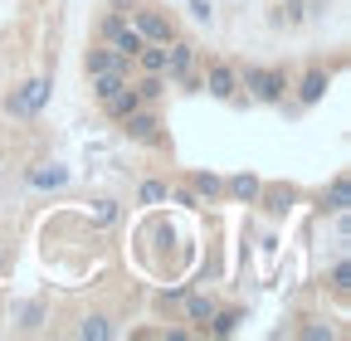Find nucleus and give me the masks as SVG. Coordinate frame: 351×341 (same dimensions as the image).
I'll use <instances>...</instances> for the list:
<instances>
[{
  "label": "nucleus",
  "mask_w": 351,
  "mask_h": 341,
  "mask_svg": "<svg viewBox=\"0 0 351 341\" xmlns=\"http://www.w3.org/2000/svg\"><path fill=\"white\" fill-rule=\"evenodd\" d=\"M132 108H142V98H137V93H132V83H127V88H122V93H112V98L103 103V112H108L112 122H122V117H127Z\"/></svg>",
  "instance_id": "f3484780"
},
{
  "label": "nucleus",
  "mask_w": 351,
  "mask_h": 341,
  "mask_svg": "<svg viewBox=\"0 0 351 341\" xmlns=\"http://www.w3.org/2000/svg\"><path fill=\"white\" fill-rule=\"evenodd\" d=\"M225 195H230L234 205H258V195H263V181L254 176V170H239V176H230V181H225Z\"/></svg>",
  "instance_id": "9b49d317"
},
{
  "label": "nucleus",
  "mask_w": 351,
  "mask_h": 341,
  "mask_svg": "<svg viewBox=\"0 0 351 341\" xmlns=\"http://www.w3.org/2000/svg\"><path fill=\"white\" fill-rule=\"evenodd\" d=\"M332 288H337V292H341V297H346V292H351V264H346V253H341V259H337V264H332Z\"/></svg>",
  "instance_id": "393cba45"
},
{
  "label": "nucleus",
  "mask_w": 351,
  "mask_h": 341,
  "mask_svg": "<svg viewBox=\"0 0 351 341\" xmlns=\"http://www.w3.org/2000/svg\"><path fill=\"white\" fill-rule=\"evenodd\" d=\"M117 215H122L117 200H93V210H88V220H93L98 229H112V225H117Z\"/></svg>",
  "instance_id": "aec40b11"
},
{
  "label": "nucleus",
  "mask_w": 351,
  "mask_h": 341,
  "mask_svg": "<svg viewBox=\"0 0 351 341\" xmlns=\"http://www.w3.org/2000/svg\"><path fill=\"white\" fill-rule=\"evenodd\" d=\"M186 10H191V20H195V25H210V20H215V5H210V0H191Z\"/></svg>",
  "instance_id": "a878e982"
},
{
  "label": "nucleus",
  "mask_w": 351,
  "mask_h": 341,
  "mask_svg": "<svg viewBox=\"0 0 351 341\" xmlns=\"http://www.w3.org/2000/svg\"><path fill=\"white\" fill-rule=\"evenodd\" d=\"M239 322H244V312H239V307H215V317L205 322V331H210V336H234V331H239Z\"/></svg>",
  "instance_id": "4468645a"
},
{
  "label": "nucleus",
  "mask_w": 351,
  "mask_h": 341,
  "mask_svg": "<svg viewBox=\"0 0 351 341\" xmlns=\"http://www.w3.org/2000/svg\"><path fill=\"white\" fill-rule=\"evenodd\" d=\"M293 200H298V190L283 186V190H274V205H269V210H274V215H288V205H293Z\"/></svg>",
  "instance_id": "bb28decb"
},
{
  "label": "nucleus",
  "mask_w": 351,
  "mask_h": 341,
  "mask_svg": "<svg viewBox=\"0 0 351 341\" xmlns=\"http://www.w3.org/2000/svg\"><path fill=\"white\" fill-rule=\"evenodd\" d=\"M322 210H332V215L337 210H351V176L346 170H337V176L322 186Z\"/></svg>",
  "instance_id": "ddd939ff"
},
{
  "label": "nucleus",
  "mask_w": 351,
  "mask_h": 341,
  "mask_svg": "<svg viewBox=\"0 0 351 341\" xmlns=\"http://www.w3.org/2000/svg\"><path fill=\"white\" fill-rule=\"evenodd\" d=\"M83 68H88V78H93V73H112V68L132 78V59H122L112 45H93V49L83 54Z\"/></svg>",
  "instance_id": "6e6552de"
},
{
  "label": "nucleus",
  "mask_w": 351,
  "mask_h": 341,
  "mask_svg": "<svg viewBox=\"0 0 351 341\" xmlns=\"http://www.w3.org/2000/svg\"><path fill=\"white\" fill-rule=\"evenodd\" d=\"M132 25H137V34L147 39V45H171V39H176V20H171L166 10L147 5V0L132 10Z\"/></svg>",
  "instance_id": "39448f33"
},
{
  "label": "nucleus",
  "mask_w": 351,
  "mask_h": 341,
  "mask_svg": "<svg viewBox=\"0 0 351 341\" xmlns=\"http://www.w3.org/2000/svg\"><path fill=\"white\" fill-rule=\"evenodd\" d=\"M108 45H112V49H117V54H122V59H137V49H142V45H147V39H142V34H137V25H127V29H117V34H112V39H108Z\"/></svg>",
  "instance_id": "a211bd4d"
},
{
  "label": "nucleus",
  "mask_w": 351,
  "mask_h": 341,
  "mask_svg": "<svg viewBox=\"0 0 351 341\" xmlns=\"http://www.w3.org/2000/svg\"><path fill=\"white\" fill-rule=\"evenodd\" d=\"M171 200H176V205H200V195H195V190H171Z\"/></svg>",
  "instance_id": "cd10ccee"
},
{
  "label": "nucleus",
  "mask_w": 351,
  "mask_h": 341,
  "mask_svg": "<svg viewBox=\"0 0 351 341\" xmlns=\"http://www.w3.org/2000/svg\"><path fill=\"white\" fill-rule=\"evenodd\" d=\"M269 20H274V25H298V20H302V0H278Z\"/></svg>",
  "instance_id": "5701e85b"
},
{
  "label": "nucleus",
  "mask_w": 351,
  "mask_h": 341,
  "mask_svg": "<svg viewBox=\"0 0 351 341\" xmlns=\"http://www.w3.org/2000/svg\"><path fill=\"white\" fill-rule=\"evenodd\" d=\"M78 336H83V341H108V336H112V322H108L103 312H93V317H83Z\"/></svg>",
  "instance_id": "6ab92c4d"
},
{
  "label": "nucleus",
  "mask_w": 351,
  "mask_h": 341,
  "mask_svg": "<svg viewBox=\"0 0 351 341\" xmlns=\"http://www.w3.org/2000/svg\"><path fill=\"white\" fill-rule=\"evenodd\" d=\"M166 88H171V83H166L161 73H137V78H132V93H137L142 103H156Z\"/></svg>",
  "instance_id": "2eb2a0df"
},
{
  "label": "nucleus",
  "mask_w": 351,
  "mask_h": 341,
  "mask_svg": "<svg viewBox=\"0 0 351 341\" xmlns=\"http://www.w3.org/2000/svg\"><path fill=\"white\" fill-rule=\"evenodd\" d=\"M239 88L249 93V103H263V108H278L283 98H288V73L283 68H263V64H249V68H239Z\"/></svg>",
  "instance_id": "f257e3e1"
},
{
  "label": "nucleus",
  "mask_w": 351,
  "mask_h": 341,
  "mask_svg": "<svg viewBox=\"0 0 351 341\" xmlns=\"http://www.w3.org/2000/svg\"><path fill=\"white\" fill-rule=\"evenodd\" d=\"M127 83H132V78H127V73H117V68H112V73H93V98H98V103H108L112 93H122V88H127Z\"/></svg>",
  "instance_id": "dca6fc26"
},
{
  "label": "nucleus",
  "mask_w": 351,
  "mask_h": 341,
  "mask_svg": "<svg viewBox=\"0 0 351 341\" xmlns=\"http://www.w3.org/2000/svg\"><path fill=\"white\" fill-rule=\"evenodd\" d=\"M10 317H15V331H39L44 317H49V303L44 297H25V303L10 307Z\"/></svg>",
  "instance_id": "9d476101"
},
{
  "label": "nucleus",
  "mask_w": 351,
  "mask_h": 341,
  "mask_svg": "<svg viewBox=\"0 0 351 341\" xmlns=\"http://www.w3.org/2000/svg\"><path fill=\"white\" fill-rule=\"evenodd\" d=\"M195 45L191 39L176 34L171 45H166V83H176V88H200V78H195Z\"/></svg>",
  "instance_id": "7ed1b4c3"
},
{
  "label": "nucleus",
  "mask_w": 351,
  "mask_h": 341,
  "mask_svg": "<svg viewBox=\"0 0 351 341\" xmlns=\"http://www.w3.org/2000/svg\"><path fill=\"white\" fill-rule=\"evenodd\" d=\"M122 132L132 137V142H142V147H166V132H161V117L152 112V103H142V108H132L122 122Z\"/></svg>",
  "instance_id": "20e7f679"
},
{
  "label": "nucleus",
  "mask_w": 351,
  "mask_h": 341,
  "mask_svg": "<svg viewBox=\"0 0 351 341\" xmlns=\"http://www.w3.org/2000/svg\"><path fill=\"white\" fill-rule=\"evenodd\" d=\"M327 88H332V73L327 68H307L298 78V108H317L327 98Z\"/></svg>",
  "instance_id": "1a4fd4ad"
},
{
  "label": "nucleus",
  "mask_w": 351,
  "mask_h": 341,
  "mask_svg": "<svg viewBox=\"0 0 351 341\" xmlns=\"http://www.w3.org/2000/svg\"><path fill=\"white\" fill-rule=\"evenodd\" d=\"M181 303H186V322H191V331H205V322H210V317H215V307H219L210 292H186Z\"/></svg>",
  "instance_id": "f8f14e48"
},
{
  "label": "nucleus",
  "mask_w": 351,
  "mask_h": 341,
  "mask_svg": "<svg viewBox=\"0 0 351 341\" xmlns=\"http://www.w3.org/2000/svg\"><path fill=\"white\" fill-rule=\"evenodd\" d=\"M0 186H5V176H0Z\"/></svg>",
  "instance_id": "c756f323"
},
{
  "label": "nucleus",
  "mask_w": 351,
  "mask_h": 341,
  "mask_svg": "<svg viewBox=\"0 0 351 341\" xmlns=\"http://www.w3.org/2000/svg\"><path fill=\"white\" fill-rule=\"evenodd\" d=\"M195 195L200 200H219V195H225V181H219L215 170H195Z\"/></svg>",
  "instance_id": "412c9836"
},
{
  "label": "nucleus",
  "mask_w": 351,
  "mask_h": 341,
  "mask_svg": "<svg viewBox=\"0 0 351 341\" xmlns=\"http://www.w3.org/2000/svg\"><path fill=\"white\" fill-rule=\"evenodd\" d=\"M298 336L302 341H337V327L332 322H307V327H298Z\"/></svg>",
  "instance_id": "b1692460"
},
{
  "label": "nucleus",
  "mask_w": 351,
  "mask_h": 341,
  "mask_svg": "<svg viewBox=\"0 0 351 341\" xmlns=\"http://www.w3.org/2000/svg\"><path fill=\"white\" fill-rule=\"evenodd\" d=\"M5 268H10V259H5V249H0V273H5Z\"/></svg>",
  "instance_id": "c85d7f7f"
},
{
  "label": "nucleus",
  "mask_w": 351,
  "mask_h": 341,
  "mask_svg": "<svg viewBox=\"0 0 351 341\" xmlns=\"http://www.w3.org/2000/svg\"><path fill=\"white\" fill-rule=\"evenodd\" d=\"M166 200H171V186H166V181H142L137 205H166Z\"/></svg>",
  "instance_id": "4be33fe9"
},
{
  "label": "nucleus",
  "mask_w": 351,
  "mask_h": 341,
  "mask_svg": "<svg viewBox=\"0 0 351 341\" xmlns=\"http://www.w3.org/2000/svg\"><path fill=\"white\" fill-rule=\"evenodd\" d=\"M49 93H54V83H49V78H29V83H20V88L5 98V117H15V122H34V117L44 112V103H49Z\"/></svg>",
  "instance_id": "f03ea898"
},
{
  "label": "nucleus",
  "mask_w": 351,
  "mask_h": 341,
  "mask_svg": "<svg viewBox=\"0 0 351 341\" xmlns=\"http://www.w3.org/2000/svg\"><path fill=\"white\" fill-rule=\"evenodd\" d=\"M69 181H73V170L59 166V161H39V166L25 170V186H29V190H64Z\"/></svg>",
  "instance_id": "0eeeda50"
},
{
  "label": "nucleus",
  "mask_w": 351,
  "mask_h": 341,
  "mask_svg": "<svg viewBox=\"0 0 351 341\" xmlns=\"http://www.w3.org/2000/svg\"><path fill=\"white\" fill-rule=\"evenodd\" d=\"M200 88H205L210 98H219V103H239V68L215 59V64L205 68V78H200Z\"/></svg>",
  "instance_id": "423d86ee"
}]
</instances>
